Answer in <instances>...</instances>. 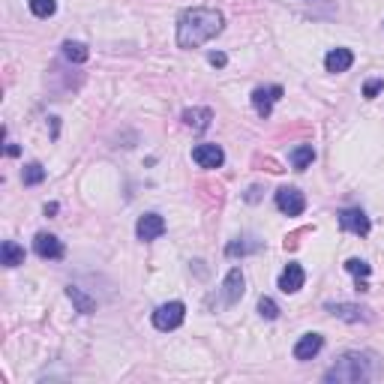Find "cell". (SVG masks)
<instances>
[{
	"label": "cell",
	"mask_w": 384,
	"mask_h": 384,
	"mask_svg": "<svg viewBox=\"0 0 384 384\" xmlns=\"http://www.w3.org/2000/svg\"><path fill=\"white\" fill-rule=\"evenodd\" d=\"M328 310L336 315V319H345V321H369L372 319L369 310H363V306H354V303H330Z\"/></svg>",
	"instance_id": "cell-13"
},
{
	"label": "cell",
	"mask_w": 384,
	"mask_h": 384,
	"mask_svg": "<svg viewBox=\"0 0 384 384\" xmlns=\"http://www.w3.org/2000/svg\"><path fill=\"white\" fill-rule=\"evenodd\" d=\"M282 96V88L280 84H267V88H255L253 90V109L262 114V118H267V114L273 111V102Z\"/></svg>",
	"instance_id": "cell-8"
},
{
	"label": "cell",
	"mask_w": 384,
	"mask_h": 384,
	"mask_svg": "<svg viewBox=\"0 0 384 384\" xmlns=\"http://www.w3.org/2000/svg\"><path fill=\"white\" fill-rule=\"evenodd\" d=\"M258 315L267 321H273L276 315H280V306H276V301H271V297H262V301H258Z\"/></svg>",
	"instance_id": "cell-23"
},
{
	"label": "cell",
	"mask_w": 384,
	"mask_h": 384,
	"mask_svg": "<svg viewBox=\"0 0 384 384\" xmlns=\"http://www.w3.org/2000/svg\"><path fill=\"white\" fill-rule=\"evenodd\" d=\"M22 180H24V186H36V184H42V180H45V168L40 166V162H31V166L24 168Z\"/></svg>",
	"instance_id": "cell-21"
},
{
	"label": "cell",
	"mask_w": 384,
	"mask_h": 384,
	"mask_svg": "<svg viewBox=\"0 0 384 384\" xmlns=\"http://www.w3.org/2000/svg\"><path fill=\"white\" fill-rule=\"evenodd\" d=\"M345 271H349L351 276H358V280H367V276L372 273V267L367 262H360V258H349V262H345Z\"/></svg>",
	"instance_id": "cell-22"
},
{
	"label": "cell",
	"mask_w": 384,
	"mask_h": 384,
	"mask_svg": "<svg viewBox=\"0 0 384 384\" xmlns=\"http://www.w3.org/2000/svg\"><path fill=\"white\" fill-rule=\"evenodd\" d=\"M66 297H70V301H72L75 312H81V315H90V312H96V301H93L90 294H84L81 288L70 285V288H66Z\"/></svg>",
	"instance_id": "cell-15"
},
{
	"label": "cell",
	"mask_w": 384,
	"mask_h": 384,
	"mask_svg": "<svg viewBox=\"0 0 384 384\" xmlns=\"http://www.w3.org/2000/svg\"><path fill=\"white\" fill-rule=\"evenodd\" d=\"M63 57L70 63H84L90 57V51H88V45H84V42H72L70 40V42H63Z\"/></svg>",
	"instance_id": "cell-19"
},
{
	"label": "cell",
	"mask_w": 384,
	"mask_h": 384,
	"mask_svg": "<svg viewBox=\"0 0 384 384\" xmlns=\"http://www.w3.org/2000/svg\"><path fill=\"white\" fill-rule=\"evenodd\" d=\"M339 225L345 228V232L358 234V237H367V234H369V228H372L369 216L363 214L360 207H349V210H342V214H339Z\"/></svg>",
	"instance_id": "cell-5"
},
{
	"label": "cell",
	"mask_w": 384,
	"mask_h": 384,
	"mask_svg": "<svg viewBox=\"0 0 384 384\" xmlns=\"http://www.w3.org/2000/svg\"><path fill=\"white\" fill-rule=\"evenodd\" d=\"M192 159H195V166H201V168H219L225 162V153H223L219 144L205 141V144H198V147L192 150Z\"/></svg>",
	"instance_id": "cell-7"
},
{
	"label": "cell",
	"mask_w": 384,
	"mask_h": 384,
	"mask_svg": "<svg viewBox=\"0 0 384 384\" xmlns=\"http://www.w3.org/2000/svg\"><path fill=\"white\" fill-rule=\"evenodd\" d=\"M276 207H280L285 216H301L303 210H306V198H303L301 189L282 186L280 192H276Z\"/></svg>",
	"instance_id": "cell-4"
},
{
	"label": "cell",
	"mask_w": 384,
	"mask_h": 384,
	"mask_svg": "<svg viewBox=\"0 0 384 384\" xmlns=\"http://www.w3.org/2000/svg\"><path fill=\"white\" fill-rule=\"evenodd\" d=\"M312 159H315L312 144H301V147H294V150H291V166H294L297 171L310 168V166H312Z\"/></svg>",
	"instance_id": "cell-18"
},
{
	"label": "cell",
	"mask_w": 384,
	"mask_h": 384,
	"mask_svg": "<svg viewBox=\"0 0 384 384\" xmlns=\"http://www.w3.org/2000/svg\"><path fill=\"white\" fill-rule=\"evenodd\" d=\"M186 319V306L180 301H171V303H162L157 312H153V328L157 330H175L180 328Z\"/></svg>",
	"instance_id": "cell-3"
},
{
	"label": "cell",
	"mask_w": 384,
	"mask_h": 384,
	"mask_svg": "<svg viewBox=\"0 0 384 384\" xmlns=\"http://www.w3.org/2000/svg\"><path fill=\"white\" fill-rule=\"evenodd\" d=\"M381 90H384V79H369L363 84V96H367V99H376Z\"/></svg>",
	"instance_id": "cell-24"
},
{
	"label": "cell",
	"mask_w": 384,
	"mask_h": 384,
	"mask_svg": "<svg viewBox=\"0 0 384 384\" xmlns=\"http://www.w3.org/2000/svg\"><path fill=\"white\" fill-rule=\"evenodd\" d=\"M0 255H3V264H6V267L24 264V246H18L15 240H6L3 249H0Z\"/></svg>",
	"instance_id": "cell-17"
},
{
	"label": "cell",
	"mask_w": 384,
	"mask_h": 384,
	"mask_svg": "<svg viewBox=\"0 0 384 384\" xmlns=\"http://www.w3.org/2000/svg\"><path fill=\"white\" fill-rule=\"evenodd\" d=\"M207 61L214 63V66H225V63H228V57H225L223 51H210V54H207Z\"/></svg>",
	"instance_id": "cell-26"
},
{
	"label": "cell",
	"mask_w": 384,
	"mask_h": 384,
	"mask_svg": "<svg viewBox=\"0 0 384 384\" xmlns=\"http://www.w3.org/2000/svg\"><path fill=\"white\" fill-rule=\"evenodd\" d=\"M303 282H306V273H303V267L301 264H288L285 271L280 273V288L285 294H294V291H301L303 288Z\"/></svg>",
	"instance_id": "cell-12"
},
{
	"label": "cell",
	"mask_w": 384,
	"mask_h": 384,
	"mask_svg": "<svg viewBox=\"0 0 384 384\" xmlns=\"http://www.w3.org/2000/svg\"><path fill=\"white\" fill-rule=\"evenodd\" d=\"M210 120H214V111L210 109H186L184 111V123L189 129H207L210 127Z\"/></svg>",
	"instance_id": "cell-16"
},
{
	"label": "cell",
	"mask_w": 384,
	"mask_h": 384,
	"mask_svg": "<svg viewBox=\"0 0 384 384\" xmlns=\"http://www.w3.org/2000/svg\"><path fill=\"white\" fill-rule=\"evenodd\" d=\"M324 349V336L321 333H303L294 345V358L297 360H312L315 354Z\"/></svg>",
	"instance_id": "cell-11"
},
{
	"label": "cell",
	"mask_w": 384,
	"mask_h": 384,
	"mask_svg": "<svg viewBox=\"0 0 384 384\" xmlns=\"http://www.w3.org/2000/svg\"><path fill=\"white\" fill-rule=\"evenodd\" d=\"M27 6L36 18H51L57 13V0H27Z\"/></svg>",
	"instance_id": "cell-20"
},
{
	"label": "cell",
	"mask_w": 384,
	"mask_h": 384,
	"mask_svg": "<svg viewBox=\"0 0 384 384\" xmlns=\"http://www.w3.org/2000/svg\"><path fill=\"white\" fill-rule=\"evenodd\" d=\"M351 63H354V54L349 51V48H330L328 57H324V66H328V72H345Z\"/></svg>",
	"instance_id": "cell-14"
},
{
	"label": "cell",
	"mask_w": 384,
	"mask_h": 384,
	"mask_svg": "<svg viewBox=\"0 0 384 384\" xmlns=\"http://www.w3.org/2000/svg\"><path fill=\"white\" fill-rule=\"evenodd\" d=\"M372 376H376V369H372V360L367 354L349 351V354H342L321 378L328 384H360V381H369Z\"/></svg>",
	"instance_id": "cell-2"
},
{
	"label": "cell",
	"mask_w": 384,
	"mask_h": 384,
	"mask_svg": "<svg viewBox=\"0 0 384 384\" xmlns=\"http://www.w3.org/2000/svg\"><path fill=\"white\" fill-rule=\"evenodd\" d=\"M33 253L40 258H48V262H57V258H63V243L54 234L40 232L33 237Z\"/></svg>",
	"instance_id": "cell-9"
},
{
	"label": "cell",
	"mask_w": 384,
	"mask_h": 384,
	"mask_svg": "<svg viewBox=\"0 0 384 384\" xmlns=\"http://www.w3.org/2000/svg\"><path fill=\"white\" fill-rule=\"evenodd\" d=\"M255 249H258V243H228V246H225V253L234 258V255H246V253H255Z\"/></svg>",
	"instance_id": "cell-25"
},
{
	"label": "cell",
	"mask_w": 384,
	"mask_h": 384,
	"mask_svg": "<svg viewBox=\"0 0 384 384\" xmlns=\"http://www.w3.org/2000/svg\"><path fill=\"white\" fill-rule=\"evenodd\" d=\"M225 18L219 9H207V6H192L186 13H180L177 18V45L180 48H198L207 40L223 33Z\"/></svg>",
	"instance_id": "cell-1"
},
{
	"label": "cell",
	"mask_w": 384,
	"mask_h": 384,
	"mask_svg": "<svg viewBox=\"0 0 384 384\" xmlns=\"http://www.w3.org/2000/svg\"><path fill=\"white\" fill-rule=\"evenodd\" d=\"M243 271L240 267H232L228 271V276H225V282H223V303L225 306H234L240 297H243Z\"/></svg>",
	"instance_id": "cell-10"
},
{
	"label": "cell",
	"mask_w": 384,
	"mask_h": 384,
	"mask_svg": "<svg viewBox=\"0 0 384 384\" xmlns=\"http://www.w3.org/2000/svg\"><path fill=\"white\" fill-rule=\"evenodd\" d=\"M136 234H138V240H144V243H150V240H157V237L166 234V219H162L159 214H144V216H138Z\"/></svg>",
	"instance_id": "cell-6"
}]
</instances>
